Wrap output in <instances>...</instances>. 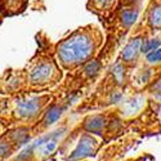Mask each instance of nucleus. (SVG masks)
<instances>
[{"label":"nucleus","mask_w":161,"mask_h":161,"mask_svg":"<svg viewBox=\"0 0 161 161\" xmlns=\"http://www.w3.org/2000/svg\"><path fill=\"white\" fill-rule=\"evenodd\" d=\"M93 52L92 39L86 34H75L58 47V58L64 66H75L86 61Z\"/></svg>","instance_id":"obj_1"},{"label":"nucleus","mask_w":161,"mask_h":161,"mask_svg":"<svg viewBox=\"0 0 161 161\" xmlns=\"http://www.w3.org/2000/svg\"><path fill=\"white\" fill-rule=\"evenodd\" d=\"M97 148V142L94 138H92L89 134H84V136L80 138L76 148L74 150V152L69 156V160H80V158H84L88 157L90 155H94Z\"/></svg>","instance_id":"obj_2"},{"label":"nucleus","mask_w":161,"mask_h":161,"mask_svg":"<svg viewBox=\"0 0 161 161\" xmlns=\"http://www.w3.org/2000/svg\"><path fill=\"white\" fill-rule=\"evenodd\" d=\"M53 74H54V67H53L52 63H40L36 67L31 70L30 74V79L34 84H44L48 83L52 79Z\"/></svg>","instance_id":"obj_3"},{"label":"nucleus","mask_w":161,"mask_h":161,"mask_svg":"<svg viewBox=\"0 0 161 161\" xmlns=\"http://www.w3.org/2000/svg\"><path fill=\"white\" fill-rule=\"evenodd\" d=\"M40 106V98H35V97H31V98H27V99H22L18 102V106H17V112L21 117H32L37 114Z\"/></svg>","instance_id":"obj_4"},{"label":"nucleus","mask_w":161,"mask_h":161,"mask_svg":"<svg viewBox=\"0 0 161 161\" xmlns=\"http://www.w3.org/2000/svg\"><path fill=\"white\" fill-rule=\"evenodd\" d=\"M142 40L141 39H134L125 47L124 52H123V59L126 62H131L137 58V56L139 54V52L142 50Z\"/></svg>","instance_id":"obj_5"},{"label":"nucleus","mask_w":161,"mask_h":161,"mask_svg":"<svg viewBox=\"0 0 161 161\" xmlns=\"http://www.w3.org/2000/svg\"><path fill=\"white\" fill-rule=\"evenodd\" d=\"M104 125H106V120H104V117H102L99 115L90 116L85 121V129L89 133L101 134L103 131V129H104Z\"/></svg>","instance_id":"obj_6"},{"label":"nucleus","mask_w":161,"mask_h":161,"mask_svg":"<svg viewBox=\"0 0 161 161\" xmlns=\"http://www.w3.org/2000/svg\"><path fill=\"white\" fill-rule=\"evenodd\" d=\"M150 23H151V26H153V27H156V29H160L161 27V5L155 7L151 10Z\"/></svg>","instance_id":"obj_7"},{"label":"nucleus","mask_w":161,"mask_h":161,"mask_svg":"<svg viewBox=\"0 0 161 161\" xmlns=\"http://www.w3.org/2000/svg\"><path fill=\"white\" fill-rule=\"evenodd\" d=\"M142 102H143V98L142 97H136L134 99H131L130 102H128L125 104V112L126 114H133V112H136L141 108V106H142Z\"/></svg>","instance_id":"obj_8"},{"label":"nucleus","mask_w":161,"mask_h":161,"mask_svg":"<svg viewBox=\"0 0 161 161\" xmlns=\"http://www.w3.org/2000/svg\"><path fill=\"white\" fill-rule=\"evenodd\" d=\"M137 16H138L137 10H124L123 14H121L123 23L125 26H130L131 23H134V21L137 19Z\"/></svg>","instance_id":"obj_9"},{"label":"nucleus","mask_w":161,"mask_h":161,"mask_svg":"<svg viewBox=\"0 0 161 161\" xmlns=\"http://www.w3.org/2000/svg\"><path fill=\"white\" fill-rule=\"evenodd\" d=\"M158 45H160V42H158L157 39L147 40V42L143 44V47H142V52L147 53V54H150V53H152L156 49H158Z\"/></svg>","instance_id":"obj_10"},{"label":"nucleus","mask_w":161,"mask_h":161,"mask_svg":"<svg viewBox=\"0 0 161 161\" xmlns=\"http://www.w3.org/2000/svg\"><path fill=\"white\" fill-rule=\"evenodd\" d=\"M99 69H101V64H99L98 62H96V61H90V62H88L86 66H85V71H86V74H88L89 76L97 75L98 71H99Z\"/></svg>","instance_id":"obj_11"},{"label":"nucleus","mask_w":161,"mask_h":161,"mask_svg":"<svg viewBox=\"0 0 161 161\" xmlns=\"http://www.w3.org/2000/svg\"><path fill=\"white\" fill-rule=\"evenodd\" d=\"M147 59L148 62L151 63H157L161 61V49H156L155 52L150 53V54H147Z\"/></svg>","instance_id":"obj_12"},{"label":"nucleus","mask_w":161,"mask_h":161,"mask_svg":"<svg viewBox=\"0 0 161 161\" xmlns=\"http://www.w3.org/2000/svg\"><path fill=\"white\" fill-rule=\"evenodd\" d=\"M59 112H61V110H59V108H57V107H54V108H52V110L49 111L48 116H47V121L52 124V123L54 121V120L59 116Z\"/></svg>","instance_id":"obj_13"},{"label":"nucleus","mask_w":161,"mask_h":161,"mask_svg":"<svg viewBox=\"0 0 161 161\" xmlns=\"http://www.w3.org/2000/svg\"><path fill=\"white\" fill-rule=\"evenodd\" d=\"M97 4L101 5V7H104V5H108L110 3H112L114 0H96Z\"/></svg>","instance_id":"obj_14"}]
</instances>
